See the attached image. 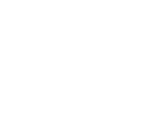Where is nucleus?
I'll return each instance as SVG.
<instances>
[]
</instances>
